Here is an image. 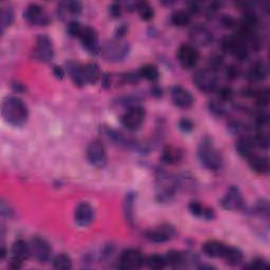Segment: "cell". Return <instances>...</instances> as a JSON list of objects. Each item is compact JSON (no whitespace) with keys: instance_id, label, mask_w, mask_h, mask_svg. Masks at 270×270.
I'll return each instance as SVG.
<instances>
[{"instance_id":"obj_1","label":"cell","mask_w":270,"mask_h":270,"mask_svg":"<svg viewBox=\"0 0 270 270\" xmlns=\"http://www.w3.org/2000/svg\"><path fill=\"white\" fill-rule=\"evenodd\" d=\"M2 116L12 127L25 126L29 118V109L25 101L16 96H8L2 105Z\"/></svg>"},{"instance_id":"obj_2","label":"cell","mask_w":270,"mask_h":270,"mask_svg":"<svg viewBox=\"0 0 270 270\" xmlns=\"http://www.w3.org/2000/svg\"><path fill=\"white\" fill-rule=\"evenodd\" d=\"M197 155L204 167L212 172H219L224 167V158L221 151L215 147L211 137L206 136L199 146Z\"/></svg>"},{"instance_id":"obj_3","label":"cell","mask_w":270,"mask_h":270,"mask_svg":"<svg viewBox=\"0 0 270 270\" xmlns=\"http://www.w3.org/2000/svg\"><path fill=\"white\" fill-rule=\"evenodd\" d=\"M247 39L236 33L235 35L226 36L222 40V49L235 56L239 60H245L248 58L249 49Z\"/></svg>"},{"instance_id":"obj_4","label":"cell","mask_w":270,"mask_h":270,"mask_svg":"<svg viewBox=\"0 0 270 270\" xmlns=\"http://www.w3.org/2000/svg\"><path fill=\"white\" fill-rule=\"evenodd\" d=\"M130 52V46L128 43L121 41V39L111 40L100 49L102 57L108 61L117 62L121 61L128 56Z\"/></svg>"},{"instance_id":"obj_5","label":"cell","mask_w":270,"mask_h":270,"mask_svg":"<svg viewBox=\"0 0 270 270\" xmlns=\"http://www.w3.org/2000/svg\"><path fill=\"white\" fill-rule=\"evenodd\" d=\"M193 84L200 91L204 93L214 92L218 89L219 85V77L217 75V71H213L211 69L199 70L193 76Z\"/></svg>"},{"instance_id":"obj_6","label":"cell","mask_w":270,"mask_h":270,"mask_svg":"<svg viewBox=\"0 0 270 270\" xmlns=\"http://www.w3.org/2000/svg\"><path fill=\"white\" fill-rule=\"evenodd\" d=\"M156 186V197L161 203L170 202L174 196L176 189H178L177 179L166 173H159Z\"/></svg>"},{"instance_id":"obj_7","label":"cell","mask_w":270,"mask_h":270,"mask_svg":"<svg viewBox=\"0 0 270 270\" xmlns=\"http://www.w3.org/2000/svg\"><path fill=\"white\" fill-rule=\"evenodd\" d=\"M86 155L88 161L97 169H102L107 166L108 157L106 148L99 139H94L88 145Z\"/></svg>"},{"instance_id":"obj_8","label":"cell","mask_w":270,"mask_h":270,"mask_svg":"<svg viewBox=\"0 0 270 270\" xmlns=\"http://www.w3.org/2000/svg\"><path fill=\"white\" fill-rule=\"evenodd\" d=\"M145 118H146V111H145V109L141 106L134 105L130 107L128 111L121 116L120 122L122 127H124L127 130L136 131L141 127Z\"/></svg>"},{"instance_id":"obj_9","label":"cell","mask_w":270,"mask_h":270,"mask_svg":"<svg viewBox=\"0 0 270 270\" xmlns=\"http://www.w3.org/2000/svg\"><path fill=\"white\" fill-rule=\"evenodd\" d=\"M10 254V266L14 269L22 268L23 263L31 257L30 244L24 240H17L13 243Z\"/></svg>"},{"instance_id":"obj_10","label":"cell","mask_w":270,"mask_h":270,"mask_svg":"<svg viewBox=\"0 0 270 270\" xmlns=\"http://www.w3.org/2000/svg\"><path fill=\"white\" fill-rule=\"evenodd\" d=\"M34 59L40 62H50L54 57V48L52 40L47 35L37 37L36 44L33 49Z\"/></svg>"},{"instance_id":"obj_11","label":"cell","mask_w":270,"mask_h":270,"mask_svg":"<svg viewBox=\"0 0 270 270\" xmlns=\"http://www.w3.org/2000/svg\"><path fill=\"white\" fill-rule=\"evenodd\" d=\"M143 236L148 241L159 244L169 242L174 239L176 236V231L173 226L169 224H163L160 226L152 228V229L145 231Z\"/></svg>"},{"instance_id":"obj_12","label":"cell","mask_w":270,"mask_h":270,"mask_svg":"<svg viewBox=\"0 0 270 270\" xmlns=\"http://www.w3.org/2000/svg\"><path fill=\"white\" fill-rule=\"evenodd\" d=\"M30 244L31 257L39 263H47L52 256V248L47 240L40 237H34Z\"/></svg>"},{"instance_id":"obj_13","label":"cell","mask_w":270,"mask_h":270,"mask_svg":"<svg viewBox=\"0 0 270 270\" xmlns=\"http://www.w3.org/2000/svg\"><path fill=\"white\" fill-rule=\"evenodd\" d=\"M24 18L26 22L32 26L45 27L50 24V17L43 7L39 5L32 4L27 7L24 12Z\"/></svg>"},{"instance_id":"obj_14","label":"cell","mask_w":270,"mask_h":270,"mask_svg":"<svg viewBox=\"0 0 270 270\" xmlns=\"http://www.w3.org/2000/svg\"><path fill=\"white\" fill-rule=\"evenodd\" d=\"M221 206L226 210H241L245 205L243 195L240 189L236 186L229 187V189L227 190L226 194L220 201Z\"/></svg>"},{"instance_id":"obj_15","label":"cell","mask_w":270,"mask_h":270,"mask_svg":"<svg viewBox=\"0 0 270 270\" xmlns=\"http://www.w3.org/2000/svg\"><path fill=\"white\" fill-rule=\"evenodd\" d=\"M177 60L184 69H192L197 65L200 53L192 45H183L177 51Z\"/></svg>"},{"instance_id":"obj_16","label":"cell","mask_w":270,"mask_h":270,"mask_svg":"<svg viewBox=\"0 0 270 270\" xmlns=\"http://www.w3.org/2000/svg\"><path fill=\"white\" fill-rule=\"evenodd\" d=\"M95 219V210L88 202H81L77 205L74 220L77 226L79 227H88L90 226Z\"/></svg>"},{"instance_id":"obj_17","label":"cell","mask_w":270,"mask_h":270,"mask_svg":"<svg viewBox=\"0 0 270 270\" xmlns=\"http://www.w3.org/2000/svg\"><path fill=\"white\" fill-rule=\"evenodd\" d=\"M143 263L142 254L133 248L123 250L119 258V266L122 269H139Z\"/></svg>"},{"instance_id":"obj_18","label":"cell","mask_w":270,"mask_h":270,"mask_svg":"<svg viewBox=\"0 0 270 270\" xmlns=\"http://www.w3.org/2000/svg\"><path fill=\"white\" fill-rule=\"evenodd\" d=\"M79 39L81 41L82 47H84L89 53L95 55L100 52L98 35H97V32L93 28L84 26L81 34L79 36Z\"/></svg>"},{"instance_id":"obj_19","label":"cell","mask_w":270,"mask_h":270,"mask_svg":"<svg viewBox=\"0 0 270 270\" xmlns=\"http://www.w3.org/2000/svg\"><path fill=\"white\" fill-rule=\"evenodd\" d=\"M171 99L174 105L182 109L191 108L194 103V97L187 89L175 86L171 90Z\"/></svg>"},{"instance_id":"obj_20","label":"cell","mask_w":270,"mask_h":270,"mask_svg":"<svg viewBox=\"0 0 270 270\" xmlns=\"http://www.w3.org/2000/svg\"><path fill=\"white\" fill-rule=\"evenodd\" d=\"M82 11V5L79 2H64L60 3L57 7V15L61 20H69L73 22V18L80 15Z\"/></svg>"},{"instance_id":"obj_21","label":"cell","mask_w":270,"mask_h":270,"mask_svg":"<svg viewBox=\"0 0 270 270\" xmlns=\"http://www.w3.org/2000/svg\"><path fill=\"white\" fill-rule=\"evenodd\" d=\"M190 39L195 46L207 47L212 44L213 34L208 28L197 25L191 29Z\"/></svg>"},{"instance_id":"obj_22","label":"cell","mask_w":270,"mask_h":270,"mask_svg":"<svg viewBox=\"0 0 270 270\" xmlns=\"http://www.w3.org/2000/svg\"><path fill=\"white\" fill-rule=\"evenodd\" d=\"M67 71L70 75L74 85L77 87H84L87 85L86 77H85V69L84 65L79 64V62L70 61L67 65Z\"/></svg>"},{"instance_id":"obj_23","label":"cell","mask_w":270,"mask_h":270,"mask_svg":"<svg viewBox=\"0 0 270 270\" xmlns=\"http://www.w3.org/2000/svg\"><path fill=\"white\" fill-rule=\"evenodd\" d=\"M256 142H255V139L254 137H250V136H241L239 138V140L237 141V145H236V149L238 151V153L243 156L244 158H249L251 157L256 151Z\"/></svg>"},{"instance_id":"obj_24","label":"cell","mask_w":270,"mask_h":270,"mask_svg":"<svg viewBox=\"0 0 270 270\" xmlns=\"http://www.w3.org/2000/svg\"><path fill=\"white\" fill-rule=\"evenodd\" d=\"M227 246L228 245L222 242H219V241H208L203 245L202 250H203V254L208 258L222 259L226 251Z\"/></svg>"},{"instance_id":"obj_25","label":"cell","mask_w":270,"mask_h":270,"mask_svg":"<svg viewBox=\"0 0 270 270\" xmlns=\"http://www.w3.org/2000/svg\"><path fill=\"white\" fill-rule=\"evenodd\" d=\"M249 167L253 171L258 174H267L269 172V159L267 156L254 154L251 157L248 158Z\"/></svg>"},{"instance_id":"obj_26","label":"cell","mask_w":270,"mask_h":270,"mask_svg":"<svg viewBox=\"0 0 270 270\" xmlns=\"http://www.w3.org/2000/svg\"><path fill=\"white\" fill-rule=\"evenodd\" d=\"M184 157L183 151L173 146L165 147L161 154V161L166 165H176L182 161Z\"/></svg>"},{"instance_id":"obj_27","label":"cell","mask_w":270,"mask_h":270,"mask_svg":"<svg viewBox=\"0 0 270 270\" xmlns=\"http://www.w3.org/2000/svg\"><path fill=\"white\" fill-rule=\"evenodd\" d=\"M189 210L194 217L203 218L208 221H211L215 218L214 210L212 208H209V207L202 205L200 202H191L189 204Z\"/></svg>"},{"instance_id":"obj_28","label":"cell","mask_w":270,"mask_h":270,"mask_svg":"<svg viewBox=\"0 0 270 270\" xmlns=\"http://www.w3.org/2000/svg\"><path fill=\"white\" fill-rule=\"evenodd\" d=\"M226 264L230 266H240L244 262V255L237 247L227 246L226 251L222 258Z\"/></svg>"},{"instance_id":"obj_29","label":"cell","mask_w":270,"mask_h":270,"mask_svg":"<svg viewBox=\"0 0 270 270\" xmlns=\"http://www.w3.org/2000/svg\"><path fill=\"white\" fill-rule=\"evenodd\" d=\"M268 75V69L264 61H258L253 66V68L249 70L247 74V78L251 82H259L263 81Z\"/></svg>"},{"instance_id":"obj_30","label":"cell","mask_w":270,"mask_h":270,"mask_svg":"<svg viewBox=\"0 0 270 270\" xmlns=\"http://www.w3.org/2000/svg\"><path fill=\"white\" fill-rule=\"evenodd\" d=\"M135 193L134 192H129L126 197H124L123 202V213H124V219L126 222L132 226L134 222V202H135Z\"/></svg>"},{"instance_id":"obj_31","label":"cell","mask_w":270,"mask_h":270,"mask_svg":"<svg viewBox=\"0 0 270 270\" xmlns=\"http://www.w3.org/2000/svg\"><path fill=\"white\" fill-rule=\"evenodd\" d=\"M85 69V77L87 85H94L101 78V72L97 64L95 62H89L87 65H84Z\"/></svg>"},{"instance_id":"obj_32","label":"cell","mask_w":270,"mask_h":270,"mask_svg":"<svg viewBox=\"0 0 270 270\" xmlns=\"http://www.w3.org/2000/svg\"><path fill=\"white\" fill-rule=\"evenodd\" d=\"M191 23L190 13L186 10H178L171 16V24L178 28L187 27Z\"/></svg>"},{"instance_id":"obj_33","label":"cell","mask_w":270,"mask_h":270,"mask_svg":"<svg viewBox=\"0 0 270 270\" xmlns=\"http://www.w3.org/2000/svg\"><path fill=\"white\" fill-rule=\"evenodd\" d=\"M14 23V10L11 6H6L2 8L0 11V27H2V33H5L6 29L11 27Z\"/></svg>"},{"instance_id":"obj_34","label":"cell","mask_w":270,"mask_h":270,"mask_svg":"<svg viewBox=\"0 0 270 270\" xmlns=\"http://www.w3.org/2000/svg\"><path fill=\"white\" fill-rule=\"evenodd\" d=\"M139 78L146 79L148 81H156L159 77L158 69L153 65H145L137 72Z\"/></svg>"},{"instance_id":"obj_35","label":"cell","mask_w":270,"mask_h":270,"mask_svg":"<svg viewBox=\"0 0 270 270\" xmlns=\"http://www.w3.org/2000/svg\"><path fill=\"white\" fill-rule=\"evenodd\" d=\"M167 265L171 267H179L186 263V256L177 250H170L165 256Z\"/></svg>"},{"instance_id":"obj_36","label":"cell","mask_w":270,"mask_h":270,"mask_svg":"<svg viewBox=\"0 0 270 270\" xmlns=\"http://www.w3.org/2000/svg\"><path fill=\"white\" fill-rule=\"evenodd\" d=\"M135 10L138 12L140 19L143 22H150L154 17L153 8L148 3H136Z\"/></svg>"},{"instance_id":"obj_37","label":"cell","mask_w":270,"mask_h":270,"mask_svg":"<svg viewBox=\"0 0 270 270\" xmlns=\"http://www.w3.org/2000/svg\"><path fill=\"white\" fill-rule=\"evenodd\" d=\"M53 267L58 270H69L72 268V260L68 255L60 254L53 259Z\"/></svg>"},{"instance_id":"obj_38","label":"cell","mask_w":270,"mask_h":270,"mask_svg":"<svg viewBox=\"0 0 270 270\" xmlns=\"http://www.w3.org/2000/svg\"><path fill=\"white\" fill-rule=\"evenodd\" d=\"M251 97L256 99V103L260 108H265L269 103V90L268 89L254 90Z\"/></svg>"},{"instance_id":"obj_39","label":"cell","mask_w":270,"mask_h":270,"mask_svg":"<svg viewBox=\"0 0 270 270\" xmlns=\"http://www.w3.org/2000/svg\"><path fill=\"white\" fill-rule=\"evenodd\" d=\"M145 262H146V265L150 269H155V270L164 269L166 266H167L165 257L159 256V255H152V256L148 257L147 260H145Z\"/></svg>"},{"instance_id":"obj_40","label":"cell","mask_w":270,"mask_h":270,"mask_svg":"<svg viewBox=\"0 0 270 270\" xmlns=\"http://www.w3.org/2000/svg\"><path fill=\"white\" fill-rule=\"evenodd\" d=\"M254 213L262 217V218H269V204L267 201H260L257 203V205L255 206V209H254Z\"/></svg>"},{"instance_id":"obj_41","label":"cell","mask_w":270,"mask_h":270,"mask_svg":"<svg viewBox=\"0 0 270 270\" xmlns=\"http://www.w3.org/2000/svg\"><path fill=\"white\" fill-rule=\"evenodd\" d=\"M82 28H84V26L80 25L78 22H76V20H73V22L68 24L67 32H68V34L71 37L79 38V36L81 34V31H82Z\"/></svg>"},{"instance_id":"obj_42","label":"cell","mask_w":270,"mask_h":270,"mask_svg":"<svg viewBox=\"0 0 270 270\" xmlns=\"http://www.w3.org/2000/svg\"><path fill=\"white\" fill-rule=\"evenodd\" d=\"M178 128H179L181 131H183L185 133H189V132H191L193 130L194 124H193V122L190 119L183 118V119H181L178 121Z\"/></svg>"},{"instance_id":"obj_43","label":"cell","mask_w":270,"mask_h":270,"mask_svg":"<svg viewBox=\"0 0 270 270\" xmlns=\"http://www.w3.org/2000/svg\"><path fill=\"white\" fill-rule=\"evenodd\" d=\"M209 109H210V111H211L214 115H217V116H223L224 113H225V109H224L222 103L219 102V101H215V100H213V101L210 102Z\"/></svg>"},{"instance_id":"obj_44","label":"cell","mask_w":270,"mask_h":270,"mask_svg":"<svg viewBox=\"0 0 270 270\" xmlns=\"http://www.w3.org/2000/svg\"><path fill=\"white\" fill-rule=\"evenodd\" d=\"M219 96L223 101H229L233 96V91L229 87H223L219 90Z\"/></svg>"},{"instance_id":"obj_45","label":"cell","mask_w":270,"mask_h":270,"mask_svg":"<svg viewBox=\"0 0 270 270\" xmlns=\"http://www.w3.org/2000/svg\"><path fill=\"white\" fill-rule=\"evenodd\" d=\"M268 267H269V264L267 263V261L262 258L255 259L248 266V268H251V269H266Z\"/></svg>"},{"instance_id":"obj_46","label":"cell","mask_w":270,"mask_h":270,"mask_svg":"<svg viewBox=\"0 0 270 270\" xmlns=\"http://www.w3.org/2000/svg\"><path fill=\"white\" fill-rule=\"evenodd\" d=\"M240 75V69L236 66H229L226 69V76L228 79H237Z\"/></svg>"},{"instance_id":"obj_47","label":"cell","mask_w":270,"mask_h":270,"mask_svg":"<svg viewBox=\"0 0 270 270\" xmlns=\"http://www.w3.org/2000/svg\"><path fill=\"white\" fill-rule=\"evenodd\" d=\"M109 12L113 18H118L121 16V13H122L121 6L119 4H112L109 9Z\"/></svg>"},{"instance_id":"obj_48","label":"cell","mask_w":270,"mask_h":270,"mask_svg":"<svg viewBox=\"0 0 270 270\" xmlns=\"http://www.w3.org/2000/svg\"><path fill=\"white\" fill-rule=\"evenodd\" d=\"M127 33H128V25H124V24L120 25V26L116 29V32H115L116 39H121Z\"/></svg>"},{"instance_id":"obj_49","label":"cell","mask_w":270,"mask_h":270,"mask_svg":"<svg viewBox=\"0 0 270 270\" xmlns=\"http://www.w3.org/2000/svg\"><path fill=\"white\" fill-rule=\"evenodd\" d=\"M222 25L225 28H232L236 26V20L231 16H223Z\"/></svg>"},{"instance_id":"obj_50","label":"cell","mask_w":270,"mask_h":270,"mask_svg":"<svg viewBox=\"0 0 270 270\" xmlns=\"http://www.w3.org/2000/svg\"><path fill=\"white\" fill-rule=\"evenodd\" d=\"M2 214H3V217H7V218H11L13 214V211L10 208V206L8 204H6V202L4 200L2 202Z\"/></svg>"},{"instance_id":"obj_51","label":"cell","mask_w":270,"mask_h":270,"mask_svg":"<svg viewBox=\"0 0 270 270\" xmlns=\"http://www.w3.org/2000/svg\"><path fill=\"white\" fill-rule=\"evenodd\" d=\"M53 72H54V75L58 78V79H62L65 76V71L64 69H62L61 67H58V66H55L53 68Z\"/></svg>"},{"instance_id":"obj_52","label":"cell","mask_w":270,"mask_h":270,"mask_svg":"<svg viewBox=\"0 0 270 270\" xmlns=\"http://www.w3.org/2000/svg\"><path fill=\"white\" fill-rule=\"evenodd\" d=\"M202 9H201V6H200V4H197V3H191L190 5H189V11L191 12V13H199L200 11H201Z\"/></svg>"},{"instance_id":"obj_53","label":"cell","mask_w":270,"mask_h":270,"mask_svg":"<svg viewBox=\"0 0 270 270\" xmlns=\"http://www.w3.org/2000/svg\"><path fill=\"white\" fill-rule=\"evenodd\" d=\"M153 94L154 95H156V96H160L161 95V90L159 89V88H155V89H153Z\"/></svg>"}]
</instances>
